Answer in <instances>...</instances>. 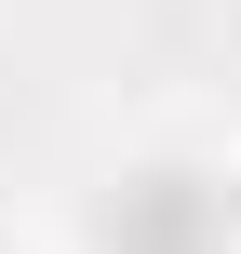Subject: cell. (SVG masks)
<instances>
[{
  "mask_svg": "<svg viewBox=\"0 0 241 254\" xmlns=\"http://www.w3.org/2000/svg\"><path fill=\"white\" fill-rule=\"evenodd\" d=\"M188 228H201V188L188 174H148L134 201H107V241L121 254H188Z\"/></svg>",
  "mask_w": 241,
  "mask_h": 254,
  "instance_id": "6da1fadb",
  "label": "cell"
}]
</instances>
